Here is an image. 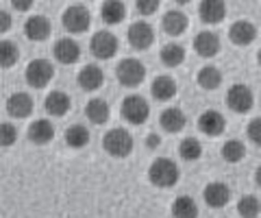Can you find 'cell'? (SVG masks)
Listing matches in <instances>:
<instances>
[{
	"mask_svg": "<svg viewBox=\"0 0 261 218\" xmlns=\"http://www.w3.org/2000/svg\"><path fill=\"white\" fill-rule=\"evenodd\" d=\"M178 166L170 157H157L148 168V179L157 188H172L178 181Z\"/></svg>",
	"mask_w": 261,
	"mask_h": 218,
	"instance_id": "6da1fadb",
	"label": "cell"
},
{
	"mask_svg": "<svg viewBox=\"0 0 261 218\" xmlns=\"http://www.w3.org/2000/svg\"><path fill=\"white\" fill-rule=\"evenodd\" d=\"M102 149L107 151L111 157H118V159L128 157L130 151H133V135H130L126 129L116 127V129H111V131L105 133Z\"/></svg>",
	"mask_w": 261,
	"mask_h": 218,
	"instance_id": "7a4b0ae2",
	"label": "cell"
},
{
	"mask_svg": "<svg viewBox=\"0 0 261 218\" xmlns=\"http://www.w3.org/2000/svg\"><path fill=\"white\" fill-rule=\"evenodd\" d=\"M120 114H122V118H124L126 123L140 127V125H144L146 120H148L150 105H148V101H146L144 96L133 94V96H126V99L122 101Z\"/></svg>",
	"mask_w": 261,
	"mask_h": 218,
	"instance_id": "3957f363",
	"label": "cell"
},
{
	"mask_svg": "<svg viewBox=\"0 0 261 218\" xmlns=\"http://www.w3.org/2000/svg\"><path fill=\"white\" fill-rule=\"evenodd\" d=\"M116 77L120 81V85H124V87H137V85H142L144 83V79H146V68H144V63L140 59H122L118 63V68H116Z\"/></svg>",
	"mask_w": 261,
	"mask_h": 218,
	"instance_id": "277c9868",
	"label": "cell"
},
{
	"mask_svg": "<svg viewBox=\"0 0 261 218\" xmlns=\"http://www.w3.org/2000/svg\"><path fill=\"white\" fill-rule=\"evenodd\" d=\"M27 83L35 90H42L55 77V66L48 59H33L27 66Z\"/></svg>",
	"mask_w": 261,
	"mask_h": 218,
	"instance_id": "5b68a950",
	"label": "cell"
},
{
	"mask_svg": "<svg viewBox=\"0 0 261 218\" xmlns=\"http://www.w3.org/2000/svg\"><path fill=\"white\" fill-rule=\"evenodd\" d=\"M118 48H120L118 37L109 33V31H96L92 39H89V51H92L96 59H111L118 53Z\"/></svg>",
	"mask_w": 261,
	"mask_h": 218,
	"instance_id": "8992f818",
	"label": "cell"
},
{
	"mask_svg": "<svg viewBox=\"0 0 261 218\" xmlns=\"http://www.w3.org/2000/svg\"><path fill=\"white\" fill-rule=\"evenodd\" d=\"M252 103H255V96H252V90L242 83H235L228 87L226 92V105L228 109L235 111V114H246V111L252 109Z\"/></svg>",
	"mask_w": 261,
	"mask_h": 218,
	"instance_id": "52a82bcc",
	"label": "cell"
},
{
	"mask_svg": "<svg viewBox=\"0 0 261 218\" xmlns=\"http://www.w3.org/2000/svg\"><path fill=\"white\" fill-rule=\"evenodd\" d=\"M89 24H92V15H89V11L83 5H70L68 9H65V13H63L65 31L79 35V33H85V31L89 29Z\"/></svg>",
	"mask_w": 261,
	"mask_h": 218,
	"instance_id": "ba28073f",
	"label": "cell"
},
{
	"mask_svg": "<svg viewBox=\"0 0 261 218\" xmlns=\"http://www.w3.org/2000/svg\"><path fill=\"white\" fill-rule=\"evenodd\" d=\"M126 37H128V44L135 48V51H148V48L152 46V42H154V31H152V27L148 22H133L128 27V33H126Z\"/></svg>",
	"mask_w": 261,
	"mask_h": 218,
	"instance_id": "9c48e42d",
	"label": "cell"
},
{
	"mask_svg": "<svg viewBox=\"0 0 261 218\" xmlns=\"http://www.w3.org/2000/svg\"><path fill=\"white\" fill-rule=\"evenodd\" d=\"M198 129H200V133L209 135V138H216V135L224 133L226 120H224V116L220 114V111L207 109V111H202L200 118H198Z\"/></svg>",
	"mask_w": 261,
	"mask_h": 218,
	"instance_id": "30bf717a",
	"label": "cell"
},
{
	"mask_svg": "<svg viewBox=\"0 0 261 218\" xmlns=\"http://www.w3.org/2000/svg\"><path fill=\"white\" fill-rule=\"evenodd\" d=\"M53 55H55V59L59 61V63L70 66V63H76L79 61V57H81V46L72 37H61V39H57V42H55Z\"/></svg>",
	"mask_w": 261,
	"mask_h": 218,
	"instance_id": "8fae6325",
	"label": "cell"
},
{
	"mask_svg": "<svg viewBox=\"0 0 261 218\" xmlns=\"http://www.w3.org/2000/svg\"><path fill=\"white\" fill-rule=\"evenodd\" d=\"M255 37H257V27L248 20H238L228 29V39L238 46H248L255 42Z\"/></svg>",
	"mask_w": 261,
	"mask_h": 218,
	"instance_id": "7c38bea8",
	"label": "cell"
},
{
	"mask_svg": "<svg viewBox=\"0 0 261 218\" xmlns=\"http://www.w3.org/2000/svg\"><path fill=\"white\" fill-rule=\"evenodd\" d=\"M194 51H196V55H200V57H205V59L216 57L220 53V37L216 33H211V31H200V33L194 37Z\"/></svg>",
	"mask_w": 261,
	"mask_h": 218,
	"instance_id": "4fadbf2b",
	"label": "cell"
},
{
	"mask_svg": "<svg viewBox=\"0 0 261 218\" xmlns=\"http://www.w3.org/2000/svg\"><path fill=\"white\" fill-rule=\"evenodd\" d=\"M202 199H205V203L214 209H220L224 207L228 201H231V190H228L226 183H220V181H214L209 183L205 192H202Z\"/></svg>",
	"mask_w": 261,
	"mask_h": 218,
	"instance_id": "5bb4252c",
	"label": "cell"
},
{
	"mask_svg": "<svg viewBox=\"0 0 261 218\" xmlns=\"http://www.w3.org/2000/svg\"><path fill=\"white\" fill-rule=\"evenodd\" d=\"M33 99L27 92H13L9 99H7V111L13 118H27L33 114Z\"/></svg>",
	"mask_w": 261,
	"mask_h": 218,
	"instance_id": "9a60e30c",
	"label": "cell"
},
{
	"mask_svg": "<svg viewBox=\"0 0 261 218\" xmlns=\"http://www.w3.org/2000/svg\"><path fill=\"white\" fill-rule=\"evenodd\" d=\"M50 20L44 18V15H31V18L27 20V24H24V33H27L29 39H33V42H44V39L50 35Z\"/></svg>",
	"mask_w": 261,
	"mask_h": 218,
	"instance_id": "2e32d148",
	"label": "cell"
},
{
	"mask_svg": "<svg viewBox=\"0 0 261 218\" xmlns=\"http://www.w3.org/2000/svg\"><path fill=\"white\" fill-rule=\"evenodd\" d=\"M187 27H190V20H187V15L183 11H168L166 15L161 18V29L166 31L168 35H172V37H178V35H183Z\"/></svg>",
	"mask_w": 261,
	"mask_h": 218,
	"instance_id": "e0dca14e",
	"label": "cell"
},
{
	"mask_svg": "<svg viewBox=\"0 0 261 218\" xmlns=\"http://www.w3.org/2000/svg\"><path fill=\"white\" fill-rule=\"evenodd\" d=\"M198 13L200 20L207 24H218L226 18V5L220 0H202L198 5Z\"/></svg>",
	"mask_w": 261,
	"mask_h": 218,
	"instance_id": "ac0fdd59",
	"label": "cell"
},
{
	"mask_svg": "<svg viewBox=\"0 0 261 218\" xmlns=\"http://www.w3.org/2000/svg\"><path fill=\"white\" fill-rule=\"evenodd\" d=\"M53 138H55V127H53L50 120L42 118V120H35V123H31V127H29V140L33 144H39V147H44V144L53 142Z\"/></svg>",
	"mask_w": 261,
	"mask_h": 218,
	"instance_id": "d6986e66",
	"label": "cell"
},
{
	"mask_svg": "<svg viewBox=\"0 0 261 218\" xmlns=\"http://www.w3.org/2000/svg\"><path fill=\"white\" fill-rule=\"evenodd\" d=\"M102 83H105V72L98 66H94V63H89V66H85L79 72V85L85 92H96L98 87H102Z\"/></svg>",
	"mask_w": 261,
	"mask_h": 218,
	"instance_id": "ffe728a7",
	"label": "cell"
},
{
	"mask_svg": "<svg viewBox=\"0 0 261 218\" xmlns=\"http://www.w3.org/2000/svg\"><path fill=\"white\" fill-rule=\"evenodd\" d=\"M159 125L166 129L168 133H178V131H183V127L187 125V118L178 107H168L161 111Z\"/></svg>",
	"mask_w": 261,
	"mask_h": 218,
	"instance_id": "44dd1931",
	"label": "cell"
},
{
	"mask_svg": "<svg viewBox=\"0 0 261 218\" xmlns=\"http://www.w3.org/2000/svg\"><path fill=\"white\" fill-rule=\"evenodd\" d=\"M44 107L50 116H65L70 111V96L61 92V90H55L46 96L44 101Z\"/></svg>",
	"mask_w": 261,
	"mask_h": 218,
	"instance_id": "7402d4cb",
	"label": "cell"
},
{
	"mask_svg": "<svg viewBox=\"0 0 261 218\" xmlns=\"http://www.w3.org/2000/svg\"><path fill=\"white\" fill-rule=\"evenodd\" d=\"M150 92H152V96L157 101H170V99H174L176 96V81L172 77L161 75V77H157L152 81Z\"/></svg>",
	"mask_w": 261,
	"mask_h": 218,
	"instance_id": "603a6c76",
	"label": "cell"
},
{
	"mask_svg": "<svg viewBox=\"0 0 261 218\" xmlns=\"http://www.w3.org/2000/svg\"><path fill=\"white\" fill-rule=\"evenodd\" d=\"M100 18L105 24H120L126 18V5L120 0H107L100 7Z\"/></svg>",
	"mask_w": 261,
	"mask_h": 218,
	"instance_id": "cb8c5ba5",
	"label": "cell"
},
{
	"mask_svg": "<svg viewBox=\"0 0 261 218\" xmlns=\"http://www.w3.org/2000/svg\"><path fill=\"white\" fill-rule=\"evenodd\" d=\"M85 116L89 118V123L94 125H105L109 120V105L102 99H92L85 107Z\"/></svg>",
	"mask_w": 261,
	"mask_h": 218,
	"instance_id": "d4e9b609",
	"label": "cell"
},
{
	"mask_svg": "<svg viewBox=\"0 0 261 218\" xmlns=\"http://www.w3.org/2000/svg\"><path fill=\"white\" fill-rule=\"evenodd\" d=\"M172 216L174 218H196L198 216V205L192 197H176L174 203H172Z\"/></svg>",
	"mask_w": 261,
	"mask_h": 218,
	"instance_id": "484cf974",
	"label": "cell"
},
{
	"mask_svg": "<svg viewBox=\"0 0 261 218\" xmlns=\"http://www.w3.org/2000/svg\"><path fill=\"white\" fill-rule=\"evenodd\" d=\"M159 59L163 61V66L176 68L185 61V48L181 44H166L159 53Z\"/></svg>",
	"mask_w": 261,
	"mask_h": 218,
	"instance_id": "4316f807",
	"label": "cell"
},
{
	"mask_svg": "<svg viewBox=\"0 0 261 218\" xmlns=\"http://www.w3.org/2000/svg\"><path fill=\"white\" fill-rule=\"evenodd\" d=\"M65 144L70 149H83L89 144V131L83 125H72L68 131H65Z\"/></svg>",
	"mask_w": 261,
	"mask_h": 218,
	"instance_id": "83f0119b",
	"label": "cell"
},
{
	"mask_svg": "<svg viewBox=\"0 0 261 218\" xmlns=\"http://www.w3.org/2000/svg\"><path fill=\"white\" fill-rule=\"evenodd\" d=\"M198 83L202 90H218L220 85H222V72L214 66H205L200 72H198Z\"/></svg>",
	"mask_w": 261,
	"mask_h": 218,
	"instance_id": "f1b7e54d",
	"label": "cell"
},
{
	"mask_svg": "<svg viewBox=\"0 0 261 218\" xmlns=\"http://www.w3.org/2000/svg\"><path fill=\"white\" fill-rule=\"evenodd\" d=\"M244 157H246V147L242 140H226L222 144V159L228 164H238Z\"/></svg>",
	"mask_w": 261,
	"mask_h": 218,
	"instance_id": "f546056e",
	"label": "cell"
},
{
	"mask_svg": "<svg viewBox=\"0 0 261 218\" xmlns=\"http://www.w3.org/2000/svg\"><path fill=\"white\" fill-rule=\"evenodd\" d=\"M178 153H181V157L185 161H196L202 155V147L196 138H185L181 144H178Z\"/></svg>",
	"mask_w": 261,
	"mask_h": 218,
	"instance_id": "4dcf8cb0",
	"label": "cell"
},
{
	"mask_svg": "<svg viewBox=\"0 0 261 218\" xmlns=\"http://www.w3.org/2000/svg\"><path fill=\"white\" fill-rule=\"evenodd\" d=\"M238 212H240L242 218H257L259 212H261L259 199H257V197H252V195L242 197V199H240V203H238Z\"/></svg>",
	"mask_w": 261,
	"mask_h": 218,
	"instance_id": "1f68e13d",
	"label": "cell"
},
{
	"mask_svg": "<svg viewBox=\"0 0 261 218\" xmlns=\"http://www.w3.org/2000/svg\"><path fill=\"white\" fill-rule=\"evenodd\" d=\"M18 59H20L18 46H15L13 42H7L5 39V42L0 44V66L3 68H13Z\"/></svg>",
	"mask_w": 261,
	"mask_h": 218,
	"instance_id": "d6a6232c",
	"label": "cell"
},
{
	"mask_svg": "<svg viewBox=\"0 0 261 218\" xmlns=\"http://www.w3.org/2000/svg\"><path fill=\"white\" fill-rule=\"evenodd\" d=\"M15 140H18V129L9 123L0 125V144H3V147H13Z\"/></svg>",
	"mask_w": 261,
	"mask_h": 218,
	"instance_id": "836d02e7",
	"label": "cell"
},
{
	"mask_svg": "<svg viewBox=\"0 0 261 218\" xmlns=\"http://www.w3.org/2000/svg\"><path fill=\"white\" fill-rule=\"evenodd\" d=\"M246 133L252 144H257V147H261V118H252L248 127H246Z\"/></svg>",
	"mask_w": 261,
	"mask_h": 218,
	"instance_id": "e575fe53",
	"label": "cell"
},
{
	"mask_svg": "<svg viewBox=\"0 0 261 218\" xmlns=\"http://www.w3.org/2000/svg\"><path fill=\"white\" fill-rule=\"evenodd\" d=\"M135 9L140 11L142 15H152L154 11L159 9V0H137Z\"/></svg>",
	"mask_w": 261,
	"mask_h": 218,
	"instance_id": "d590c367",
	"label": "cell"
},
{
	"mask_svg": "<svg viewBox=\"0 0 261 218\" xmlns=\"http://www.w3.org/2000/svg\"><path fill=\"white\" fill-rule=\"evenodd\" d=\"M159 144H161L159 135L157 133H148V138H146V147H148V149H157Z\"/></svg>",
	"mask_w": 261,
	"mask_h": 218,
	"instance_id": "8d00e7d4",
	"label": "cell"
},
{
	"mask_svg": "<svg viewBox=\"0 0 261 218\" xmlns=\"http://www.w3.org/2000/svg\"><path fill=\"white\" fill-rule=\"evenodd\" d=\"M0 18H3V24H0V31H7L11 27V18H9V13L7 11H0Z\"/></svg>",
	"mask_w": 261,
	"mask_h": 218,
	"instance_id": "74e56055",
	"label": "cell"
},
{
	"mask_svg": "<svg viewBox=\"0 0 261 218\" xmlns=\"http://www.w3.org/2000/svg\"><path fill=\"white\" fill-rule=\"evenodd\" d=\"M31 0H27V3H18V0H15V3H13V9H20V11H29L31 9Z\"/></svg>",
	"mask_w": 261,
	"mask_h": 218,
	"instance_id": "f35d334b",
	"label": "cell"
},
{
	"mask_svg": "<svg viewBox=\"0 0 261 218\" xmlns=\"http://www.w3.org/2000/svg\"><path fill=\"white\" fill-rule=\"evenodd\" d=\"M255 183H257L259 188H261V166L257 168V173H255Z\"/></svg>",
	"mask_w": 261,
	"mask_h": 218,
	"instance_id": "ab89813d",
	"label": "cell"
},
{
	"mask_svg": "<svg viewBox=\"0 0 261 218\" xmlns=\"http://www.w3.org/2000/svg\"><path fill=\"white\" fill-rule=\"evenodd\" d=\"M257 61H259V66H261V48H259V53H257Z\"/></svg>",
	"mask_w": 261,
	"mask_h": 218,
	"instance_id": "60d3db41",
	"label": "cell"
}]
</instances>
